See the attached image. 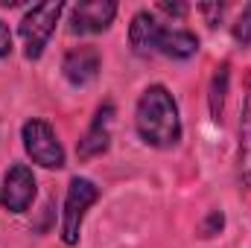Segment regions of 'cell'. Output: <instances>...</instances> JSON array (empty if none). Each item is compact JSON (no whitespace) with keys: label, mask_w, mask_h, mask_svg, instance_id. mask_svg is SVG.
<instances>
[{"label":"cell","mask_w":251,"mask_h":248,"mask_svg":"<svg viewBox=\"0 0 251 248\" xmlns=\"http://www.w3.org/2000/svg\"><path fill=\"white\" fill-rule=\"evenodd\" d=\"M128 44L137 56L149 59V56H167V59H190L199 53V38L181 29V26H170L164 24L155 12L143 9L131 18L128 26Z\"/></svg>","instance_id":"1"},{"label":"cell","mask_w":251,"mask_h":248,"mask_svg":"<svg viewBox=\"0 0 251 248\" xmlns=\"http://www.w3.org/2000/svg\"><path fill=\"white\" fill-rule=\"evenodd\" d=\"M134 125L146 146L173 149L181 143V117L176 97L164 85H149L134 108Z\"/></svg>","instance_id":"2"},{"label":"cell","mask_w":251,"mask_h":248,"mask_svg":"<svg viewBox=\"0 0 251 248\" xmlns=\"http://www.w3.org/2000/svg\"><path fill=\"white\" fill-rule=\"evenodd\" d=\"M64 3L62 0H50V3H35L32 9H26V15L21 18V38H24V56L29 62L44 56V47L50 41V35L56 32V24L62 18Z\"/></svg>","instance_id":"3"},{"label":"cell","mask_w":251,"mask_h":248,"mask_svg":"<svg viewBox=\"0 0 251 248\" xmlns=\"http://www.w3.org/2000/svg\"><path fill=\"white\" fill-rule=\"evenodd\" d=\"M100 198V187L91 178H70L67 196H64V210H62V243L64 246H76L79 234H82V222L88 216V210L97 204Z\"/></svg>","instance_id":"4"},{"label":"cell","mask_w":251,"mask_h":248,"mask_svg":"<svg viewBox=\"0 0 251 248\" xmlns=\"http://www.w3.org/2000/svg\"><path fill=\"white\" fill-rule=\"evenodd\" d=\"M21 140H24V149L32 158V164H38L44 170H62L64 167V146L56 128L47 120H38V117L26 120L21 128Z\"/></svg>","instance_id":"5"},{"label":"cell","mask_w":251,"mask_h":248,"mask_svg":"<svg viewBox=\"0 0 251 248\" xmlns=\"http://www.w3.org/2000/svg\"><path fill=\"white\" fill-rule=\"evenodd\" d=\"M35 175L26 164H12L3 175V187H0V204L9 210V213H26L29 204L35 201Z\"/></svg>","instance_id":"6"},{"label":"cell","mask_w":251,"mask_h":248,"mask_svg":"<svg viewBox=\"0 0 251 248\" xmlns=\"http://www.w3.org/2000/svg\"><path fill=\"white\" fill-rule=\"evenodd\" d=\"M117 15V3L114 0H88V3H79L70 15V29L76 35H94V32H102L111 26Z\"/></svg>","instance_id":"7"},{"label":"cell","mask_w":251,"mask_h":248,"mask_svg":"<svg viewBox=\"0 0 251 248\" xmlns=\"http://www.w3.org/2000/svg\"><path fill=\"white\" fill-rule=\"evenodd\" d=\"M100 67H102L100 50L91 47V44H82V47H73V50L64 56L62 73L73 88H85V85H91V82L100 76Z\"/></svg>","instance_id":"8"},{"label":"cell","mask_w":251,"mask_h":248,"mask_svg":"<svg viewBox=\"0 0 251 248\" xmlns=\"http://www.w3.org/2000/svg\"><path fill=\"white\" fill-rule=\"evenodd\" d=\"M111 120H114V102H105L97 108L91 128L85 131V137L79 140L76 152H79V161H91L102 152H108V143H111Z\"/></svg>","instance_id":"9"},{"label":"cell","mask_w":251,"mask_h":248,"mask_svg":"<svg viewBox=\"0 0 251 248\" xmlns=\"http://www.w3.org/2000/svg\"><path fill=\"white\" fill-rule=\"evenodd\" d=\"M240 184L251 187V85L240 117Z\"/></svg>","instance_id":"10"},{"label":"cell","mask_w":251,"mask_h":248,"mask_svg":"<svg viewBox=\"0 0 251 248\" xmlns=\"http://www.w3.org/2000/svg\"><path fill=\"white\" fill-rule=\"evenodd\" d=\"M228 79H231V67L228 64H219L213 79H210V94H207V102H210V117L219 123L222 120V111H225V97H228Z\"/></svg>","instance_id":"11"},{"label":"cell","mask_w":251,"mask_h":248,"mask_svg":"<svg viewBox=\"0 0 251 248\" xmlns=\"http://www.w3.org/2000/svg\"><path fill=\"white\" fill-rule=\"evenodd\" d=\"M234 41H237L240 47H249L251 44V6H246V9L240 12V18H237V24H234Z\"/></svg>","instance_id":"12"},{"label":"cell","mask_w":251,"mask_h":248,"mask_svg":"<svg viewBox=\"0 0 251 248\" xmlns=\"http://www.w3.org/2000/svg\"><path fill=\"white\" fill-rule=\"evenodd\" d=\"M222 225H225V216H222V210H210L207 222L201 225V234H204V237H213V234H219V231H222Z\"/></svg>","instance_id":"13"},{"label":"cell","mask_w":251,"mask_h":248,"mask_svg":"<svg viewBox=\"0 0 251 248\" xmlns=\"http://www.w3.org/2000/svg\"><path fill=\"white\" fill-rule=\"evenodd\" d=\"M204 15H207V24L210 26H216L219 24V18H222V12H225V3H204V6H199Z\"/></svg>","instance_id":"14"},{"label":"cell","mask_w":251,"mask_h":248,"mask_svg":"<svg viewBox=\"0 0 251 248\" xmlns=\"http://www.w3.org/2000/svg\"><path fill=\"white\" fill-rule=\"evenodd\" d=\"M12 53V32H9V26L0 21V59H6Z\"/></svg>","instance_id":"15"},{"label":"cell","mask_w":251,"mask_h":248,"mask_svg":"<svg viewBox=\"0 0 251 248\" xmlns=\"http://www.w3.org/2000/svg\"><path fill=\"white\" fill-rule=\"evenodd\" d=\"M158 9L167 12V15H176V18H184V15H187V6H184V3H167V0H164V3H158Z\"/></svg>","instance_id":"16"}]
</instances>
